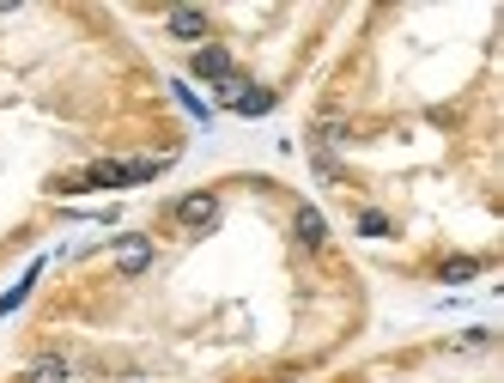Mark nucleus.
<instances>
[{
	"label": "nucleus",
	"instance_id": "nucleus-1",
	"mask_svg": "<svg viewBox=\"0 0 504 383\" xmlns=\"http://www.w3.org/2000/svg\"><path fill=\"white\" fill-rule=\"evenodd\" d=\"M158 171H164L158 158H128V165L122 158H98V165H85L79 177H61L55 189H61V195H79V189H122V183H152Z\"/></svg>",
	"mask_w": 504,
	"mask_h": 383
},
{
	"label": "nucleus",
	"instance_id": "nucleus-2",
	"mask_svg": "<svg viewBox=\"0 0 504 383\" xmlns=\"http://www.w3.org/2000/svg\"><path fill=\"white\" fill-rule=\"evenodd\" d=\"M213 213H219V201H213V189H195V195H182L177 207H171V219H177V226H207V219H213Z\"/></svg>",
	"mask_w": 504,
	"mask_h": 383
},
{
	"label": "nucleus",
	"instance_id": "nucleus-3",
	"mask_svg": "<svg viewBox=\"0 0 504 383\" xmlns=\"http://www.w3.org/2000/svg\"><path fill=\"white\" fill-rule=\"evenodd\" d=\"M195 74L213 79V85H231V79H237V61H231V49H219V43H213V49L195 55Z\"/></svg>",
	"mask_w": 504,
	"mask_h": 383
},
{
	"label": "nucleus",
	"instance_id": "nucleus-4",
	"mask_svg": "<svg viewBox=\"0 0 504 383\" xmlns=\"http://www.w3.org/2000/svg\"><path fill=\"white\" fill-rule=\"evenodd\" d=\"M164 25H171V37L195 43V37H207V13H195V6H177V13H164Z\"/></svg>",
	"mask_w": 504,
	"mask_h": 383
},
{
	"label": "nucleus",
	"instance_id": "nucleus-5",
	"mask_svg": "<svg viewBox=\"0 0 504 383\" xmlns=\"http://www.w3.org/2000/svg\"><path fill=\"white\" fill-rule=\"evenodd\" d=\"M146 262H152V237H122V244H116V268H122V274H140Z\"/></svg>",
	"mask_w": 504,
	"mask_h": 383
},
{
	"label": "nucleus",
	"instance_id": "nucleus-6",
	"mask_svg": "<svg viewBox=\"0 0 504 383\" xmlns=\"http://www.w3.org/2000/svg\"><path fill=\"white\" fill-rule=\"evenodd\" d=\"M292 231H298V244H310V250H323V244H328V226H323V213H316V207H298Z\"/></svg>",
	"mask_w": 504,
	"mask_h": 383
},
{
	"label": "nucleus",
	"instance_id": "nucleus-7",
	"mask_svg": "<svg viewBox=\"0 0 504 383\" xmlns=\"http://www.w3.org/2000/svg\"><path fill=\"white\" fill-rule=\"evenodd\" d=\"M480 268H486L480 255H450V262H438V281H444V286H462V281H474Z\"/></svg>",
	"mask_w": 504,
	"mask_h": 383
},
{
	"label": "nucleus",
	"instance_id": "nucleus-8",
	"mask_svg": "<svg viewBox=\"0 0 504 383\" xmlns=\"http://www.w3.org/2000/svg\"><path fill=\"white\" fill-rule=\"evenodd\" d=\"M19 383H74V365H67V359H37Z\"/></svg>",
	"mask_w": 504,
	"mask_h": 383
},
{
	"label": "nucleus",
	"instance_id": "nucleus-9",
	"mask_svg": "<svg viewBox=\"0 0 504 383\" xmlns=\"http://www.w3.org/2000/svg\"><path fill=\"white\" fill-rule=\"evenodd\" d=\"M353 226H358V231H371V237H383V231H389V219H383V213H371V207H365V213H358Z\"/></svg>",
	"mask_w": 504,
	"mask_h": 383
}]
</instances>
